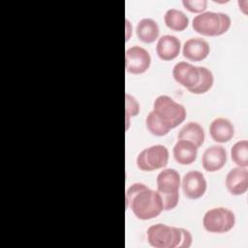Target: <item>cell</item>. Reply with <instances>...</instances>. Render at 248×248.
I'll return each instance as SVG.
<instances>
[{
    "mask_svg": "<svg viewBox=\"0 0 248 248\" xmlns=\"http://www.w3.org/2000/svg\"><path fill=\"white\" fill-rule=\"evenodd\" d=\"M126 207L131 208L135 216L140 220L153 219L164 210L159 192L140 182L134 183L127 189Z\"/></svg>",
    "mask_w": 248,
    "mask_h": 248,
    "instance_id": "1",
    "label": "cell"
},
{
    "mask_svg": "<svg viewBox=\"0 0 248 248\" xmlns=\"http://www.w3.org/2000/svg\"><path fill=\"white\" fill-rule=\"evenodd\" d=\"M193 29L204 36H219L231 26V17L222 12H202L193 18Z\"/></svg>",
    "mask_w": 248,
    "mask_h": 248,
    "instance_id": "2",
    "label": "cell"
},
{
    "mask_svg": "<svg viewBox=\"0 0 248 248\" xmlns=\"http://www.w3.org/2000/svg\"><path fill=\"white\" fill-rule=\"evenodd\" d=\"M153 111L170 130L181 124L186 118V108L167 95L158 96L153 103Z\"/></svg>",
    "mask_w": 248,
    "mask_h": 248,
    "instance_id": "3",
    "label": "cell"
},
{
    "mask_svg": "<svg viewBox=\"0 0 248 248\" xmlns=\"http://www.w3.org/2000/svg\"><path fill=\"white\" fill-rule=\"evenodd\" d=\"M146 236L152 247L176 248L181 241V231L180 228L159 223L147 229Z\"/></svg>",
    "mask_w": 248,
    "mask_h": 248,
    "instance_id": "4",
    "label": "cell"
},
{
    "mask_svg": "<svg viewBox=\"0 0 248 248\" xmlns=\"http://www.w3.org/2000/svg\"><path fill=\"white\" fill-rule=\"evenodd\" d=\"M235 224L234 213L225 207H214L207 210L202 218L205 231L213 233H224L231 231Z\"/></svg>",
    "mask_w": 248,
    "mask_h": 248,
    "instance_id": "5",
    "label": "cell"
},
{
    "mask_svg": "<svg viewBox=\"0 0 248 248\" xmlns=\"http://www.w3.org/2000/svg\"><path fill=\"white\" fill-rule=\"evenodd\" d=\"M169 150L165 145L155 144L144 148L137 157V166L144 171H151L167 166Z\"/></svg>",
    "mask_w": 248,
    "mask_h": 248,
    "instance_id": "6",
    "label": "cell"
},
{
    "mask_svg": "<svg viewBox=\"0 0 248 248\" xmlns=\"http://www.w3.org/2000/svg\"><path fill=\"white\" fill-rule=\"evenodd\" d=\"M151 63V56L149 52L140 46H133L125 52V67L131 74H142L149 68Z\"/></svg>",
    "mask_w": 248,
    "mask_h": 248,
    "instance_id": "7",
    "label": "cell"
},
{
    "mask_svg": "<svg viewBox=\"0 0 248 248\" xmlns=\"http://www.w3.org/2000/svg\"><path fill=\"white\" fill-rule=\"evenodd\" d=\"M184 195L192 200L199 199L203 196L206 191V180L204 175L199 170H190L186 172L181 182Z\"/></svg>",
    "mask_w": 248,
    "mask_h": 248,
    "instance_id": "8",
    "label": "cell"
},
{
    "mask_svg": "<svg viewBox=\"0 0 248 248\" xmlns=\"http://www.w3.org/2000/svg\"><path fill=\"white\" fill-rule=\"evenodd\" d=\"M172 77L178 83L189 90L198 84L200 70L198 66L186 61H180L173 66Z\"/></svg>",
    "mask_w": 248,
    "mask_h": 248,
    "instance_id": "9",
    "label": "cell"
},
{
    "mask_svg": "<svg viewBox=\"0 0 248 248\" xmlns=\"http://www.w3.org/2000/svg\"><path fill=\"white\" fill-rule=\"evenodd\" d=\"M156 183L160 195H179L180 174L174 169L161 170L157 175Z\"/></svg>",
    "mask_w": 248,
    "mask_h": 248,
    "instance_id": "10",
    "label": "cell"
},
{
    "mask_svg": "<svg viewBox=\"0 0 248 248\" xmlns=\"http://www.w3.org/2000/svg\"><path fill=\"white\" fill-rule=\"evenodd\" d=\"M226 187L232 195L244 194L248 189V170L243 167L232 168L226 176Z\"/></svg>",
    "mask_w": 248,
    "mask_h": 248,
    "instance_id": "11",
    "label": "cell"
},
{
    "mask_svg": "<svg viewBox=\"0 0 248 248\" xmlns=\"http://www.w3.org/2000/svg\"><path fill=\"white\" fill-rule=\"evenodd\" d=\"M227 162V151L222 145H211L207 147L202 158V167L207 171H216L220 170Z\"/></svg>",
    "mask_w": 248,
    "mask_h": 248,
    "instance_id": "12",
    "label": "cell"
},
{
    "mask_svg": "<svg viewBox=\"0 0 248 248\" xmlns=\"http://www.w3.org/2000/svg\"><path fill=\"white\" fill-rule=\"evenodd\" d=\"M210 51L208 43L199 37L190 38L185 41L182 46V54L185 58L191 61L203 60Z\"/></svg>",
    "mask_w": 248,
    "mask_h": 248,
    "instance_id": "13",
    "label": "cell"
},
{
    "mask_svg": "<svg viewBox=\"0 0 248 248\" xmlns=\"http://www.w3.org/2000/svg\"><path fill=\"white\" fill-rule=\"evenodd\" d=\"M181 42L173 35H163L159 38L156 45L158 56L165 61H170L177 57L180 52Z\"/></svg>",
    "mask_w": 248,
    "mask_h": 248,
    "instance_id": "14",
    "label": "cell"
},
{
    "mask_svg": "<svg viewBox=\"0 0 248 248\" xmlns=\"http://www.w3.org/2000/svg\"><path fill=\"white\" fill-rule=\"evenodd\" d=\"M209 134L213 140L227 142L233 137V125L227 118L217 117L209 125Z\"/></svg>",
    "mask_w": 248,
    "mask_h": 248,
    "instance_id": "15",
    "label": "cell"
},
{
    "mask_svg": "<svg viewBox=\"0 0 248 248\" xmlns=\"http://www.w3.org/2000/svg\"><path fill=\"white\" fill-rule=\"evenodd\" d=\"M175 161L180 165H190L198 155V147L190 140H178L172 149Z\"/></svg>",
    "mask_w": 248,
    "mask_h": 248,
    "instance_id": "16",
    "label": "cell"
},
{
    "mask_svg": "<svg viewBox=\"0 0 248 248\" xmlns=\"http://www.w3.org/2000/svg\"><path fill=\"white\" fill-rule=\"evenodd\" d=\"M136 33L141 42L149 44L153 43L158 38L160 29L157 21L150 17H144L138 22Z\"/></svg>",
    "mask_w": 248,
    "mask_h": 248,
    "instance_id": "17",
    "label": "cell"
},
{
    "mask_svg": "<svg viewBox=\"0 0 248 248\" xmlns=\"http://www.w3.org/2000/svg\"><path fill=\"white\" fill-rule=\"evenodd\" d=\"M177 138L190 140L199 148L204 141V131L198 122L190 121L179 130Z\"/></svg>",
    "mask_w": 248,
    "mask_h": 248,
    "instance_id": "18",
    "label": "cell"
},
{
    "mask_svg": "<svg viewBox=\"0 0 248 248\" xmlns=\"http://www.w3.org/2000/svg\"><path fill=\"white\" fill-rule=\"evenodd\" d=\"M164 21L167 27L179 32L186 29L189 24V17L182 11L170 8L165 13Z\"/></svg>",
    "mask_w": 248,
    "mask_h": 248,
    "instance_id": "19",
    "label": "cell"
},
{
    "mask_svg": "<svg viewBox=\"0 0 248 248\" xmlns=\"http://www.w3.org/2000/svg\"><path fill=\"white\" fill-rule=\"evenodd\" d=\"M231 157L238 167L248 166V141L246 140L236 141L231 149Z\"/></svg>",
    "mask_w": 248,
    "mask_h": 248,
    "instance_id": "20",
    "label": "cell"
},
{
    "mask_svg": "<svg viewBox=\"0 0 248 248\" xmlns=\"http://www.w3.org/2000/svg\"><path fill=\"white\" fill-rule=\"evenodd\" d=\"M199 70H200V79L198 84L195 87L188 90L194 94L205 93L212 87L214 82L213 74L209 69H207L204 66H199Z\"/></svg>",
    "mask_w": 248,
    "mask_h": 248,
    "instance_id": "21",
    "label": "cell"
},
{
    "mask_svg": "<svg viewBox=\"0 0 248 248\" xmlns=\"http://www.w3.org/2000/svg\"><path fill=\"white\" fill-rule=\"evenodd\" d=\"M145 124L149 132L155 136H165L170 132V129L163 124V122L157 117L153 110L147 114L145 118Z\"/></svg>",
    "mask_w": 248,
    "mask_h": 248,
    "instance_id": "22",
    "label": "cell"
},
{
    "mask_svg": "<svg viewBox=\"0 0 248 248\" xmlns=\"http://www.w3.org/2000/svg\"><path fill=\"white\" fill-rule=\"evenodd\" d=\"M140 112V104L137 99L126 93L125 95V115H126V129L129 127V118L136 116Z\"/></svg>",
    "mask_w": 248,
    "mask_h": 248,
    "instance_id": "23",
    "label": "cell"
},
{
    "mask_svg": "<svg viewBox=\"0 0 248 248\" xmlns=\"http://www.w3.org/2000/svg\"><path fill=\"white\" fill-rule=\"evenodd\" d=\"M183 6L192 13H202L207 6L206 0H182Z\"/></svg>",
    "mask_w": 248,
    "mask_h": 248,
    "instance_id": "24",
    "label": "cell"
},
{
    "mask_svg": "<svg viewBox=\"0 0 248 248\" xmlns=\"http://www.w3.org/2000/svg\"><path fill=\"white\" fill-rule=\"evenodd\" d=\"M181 231V241L178 245V248H188L192 244V235L189 231L180 228Z\"/></svg>",
    "mask_w": 248,
    "mask_h": 248,
    "instance_id": "25",
    "label": "cell"
},
{
    "mask_svg": "<svg viewBox=\"0 0 248 248\" xmlns=\"http://www.w3.org/2000/svg\"><path fill=\"white\" fill-rule=\"evenodd\" d=\"M126 30H127V34H126V41L129 40L130 35L132 33V25L130 24V21L126 18Z\"/></svg>",
    "mask_w": 248,
    "mask_h": 248,
    "instance_id": "26",
    "label": "cell"
}]
</instances>
